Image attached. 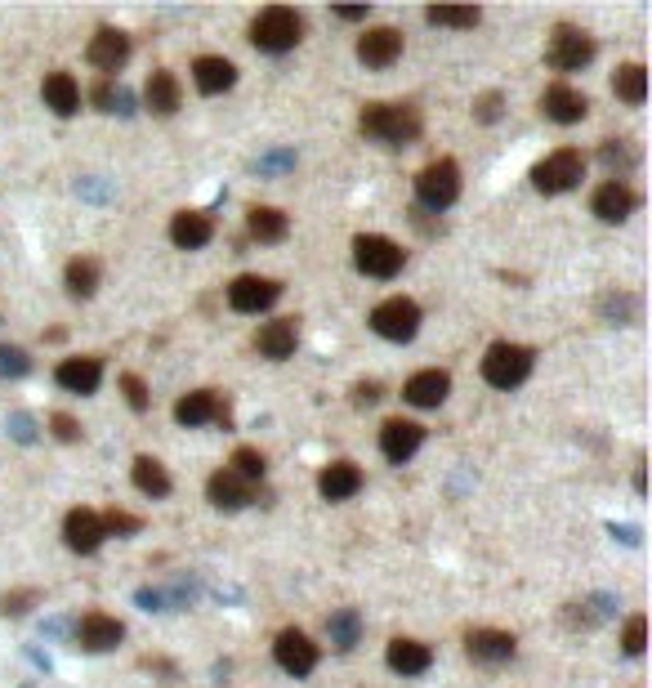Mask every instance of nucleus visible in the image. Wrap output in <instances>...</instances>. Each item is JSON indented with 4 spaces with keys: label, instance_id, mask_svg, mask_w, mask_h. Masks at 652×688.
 <instances>
[{
    "label": "nucleus",
    "instance_id": "f257e3e1",
    "mask_svg": "<svg viewBox=\"0 0 652 688\" xmlns=\"http://www.w3.org/2000/svg\"><path fill=\"white\" fill-rule=\"evenodd\" d=\"M362 135L367 139H380L389 143V148H402V143H411L420 135V112L407 108V103H367L358 117Z\"/></svg>",
    "mask_w": 652,
    "mask_h": 688
},
{
    "label": "nucleus",
    "instance_id": "f03ea898",
    "mask_svg": "<svg viewBox=\"0 0 652 688\" xmlns=\"http://www.w3.org/2000/svg\"><path fill=\"white\" fill-rule=\"evenodd\" d=\"M300 36H304V18L295 14V9H286V5H268L264 14L251 23V45L255 50H264V54L295 50Z\"/></svg>",
    "mask_w": 652,
    "mask_h": 688
},
{
    "label": "nucleus",
    "instance_id": "7ed1b4c3",
    "mask_svg": "<svg viewBox=\"0 0 652 688\" xmlns=\"http://www.w3.org/2000/svg\"><path fill=\"white\" fill-rule=\"evenodd\" d=\"M532 362H536V353L527 349V344L496 340L492 349H487V358H483V380L492 389H514V385H523V380L532 376Z\"/></svg>",
    "mask_w": 652,
    "mask_h": 688
},
{
    "label": "nucleus",
    "instance_id": "20e7f679",
    "mask_svg": "<svg viewBox=\"0 0 652 688\" xmlns=\"http://www.w3.org/2000/svg\"><path fill=\"white\" fill-rule=\"evenodd\" d=\"M581 179H586V157H581L577 148H559L550 152L545 161H536L532 166V188L545 197H559L568 193V188H577Z\"/></svg>",
    "mask_w": 652,
    "mask_h": 688
},
{
    "label": "nucleus",
    "instance_id": "39448f33",
    "mask_svg": "<svg viewBox=\"0 0 652 688\" xmlns=\"http://www.w3.org/2000/svg\"><path fill=\"white\" fill-rule=\"evenodd\" d=\"M594 50H599V45H594L590 32H581V27H572V23H559L550 45H545V59H550L554 72H581L594 63Z\"/></svg>",
    "mask_w": 652,
    "mask_h": 688
},
{
    "label": "nucleus",
    "instance_id": "423d86ee",
    "mask_svg": "<svg viewBox=\"0 0 652 688\" xmlns=\"http://www.w3.org/2000/svg\"><path fill=\"white\" fill-rule=\"evenodd\" d=\"M353 264L367 277H398L402 264H407V251L380 233H358L353 237Z\"/></svg>",
    "mask_w": 652,
    "mask_h": 688
},
{
    "label": "nucleus",
    "instance_id": "0eeeda50",
    "mask_svg": "<svg viewBox=\"0 0 652 688\" xmlns=\"http://www.w3.org/2000/svg\"><path fill=\"white\" fill-rule=\"evenodd\" d=\"M416 197H420V206H429V210H447L460 197V166L452 157L429 161L416 175Z\"/></svg>",
    "mask_w": 652,
    "mask_h": 688
},
{
    "label": "nucleus",
    "instance_id": "6e6552de",
    "mask_svg": "<svg viewBox=\"0 0 652 688\" xmlns=\"http://www.w3.org/2000/svg\"><path fill=\"white\" fill-rule=\"evenodd\" d=\"M371 331H376V336H385V340H393V344L416 340V331H420V304L407 300V295H393V300L376 304V309H371Z\"/></svg>",
    "mask_w": 652,
    "mask_h": 688
},
{
    "label": "nucleus",
    "instance_id": "1a4fd4ad",
    "mask_svg": "<svg viewBox=\"0 0 652 688\" xmlns=\"http://www.w3.org/2000/svg\"><path fill=\"white\" fill-rule=\"evenodd\" d=\"M273 657L277 666H282L286 675H295V680H304V675H313V666H318V644H313L304 630H282L273 644Z\"/></svg>",
    "mask_w": 652,
    "mask_h": 688
},
{
    "label": "nucleus",
    "instance_id": "9d476101",
    "mask_svg": "<svg viewBox=\"0 0 652 688\" xmlns=\"http://www.w3.org/2000/svg\"><path fill=\"white\" fill-rule=\"evenodd\" d=\"M85 59H90L94 68L112 81V76L126 68V59H130V36L121 32V27H99V32H94V41H90V50H85Z\"/></svg>",
    "mask_w": 652,
    "mask_h": 688
},
{
    "label": "nucleus",
    "instance_id": "9b49d317",
    "mask_svg": "<svg viewBox=\"0 0 652 688\" xmlns=\"http://www.w3.org/2000/svg\"><path fill=\"white\" fill-rule=\"evenodd\" d=\"M72 639H76V648H85V653H108V648H117L121 639H126V626L108 613H85L76 621Z\"/></svg>",
    "mask_w": 652,
    "mask_h": 688
},
{
    "label": "nucleus",
    "instance_id": "f8f14e48",
    "mask_svg": "<svg viewBox=\"0 0 652 688\" xmlns=\"http://www.w3.org/2000/svg\"><path fill=\"white\" fill-rule=\"evenodd\" d=\"M277 295H282V282L260 277V273H246L228 286V304H233L237 313H264L268 304H277Z\"/></svg>",
    "mask_w": 652,
    "mask_h": 688
},
{
    "label": "nucleus",
    "instance_id": "ddd939ff",
    "mask_svg": "<svg viewBox=\"0 0 652 688\" xmlns=\"http://www.w3.org/2000/svg\"><path fill=\"white\" fill-rule=\"evenodd\" d=\"M420 443H425V425H416V420H385V429H380V452H385L389 465H402L411 461V456L420 452Z\"/></svg>",
    "mask_w": 652,
    "mask_h": 688
},
{
    "label": "nucleus",
    "instance_id": "4468645a",
    "mask_svg": "<svg viewBox=\"0 0 652 688\" xmlns=\"http://www.w3.org/2000/svg\"><path fill=\"white\" fill-rule=\"evenodd\" d=\"M175 420L184 429L215 425V420H224V425H228V407H224V398H219L215 389H197V394H184L175 403Z\"/></svg>",
    "mask_w": 652,
    "mask_h": 688
},
{
    "label": "nucleus",
    "instance_id": "2eb2a0df",
    "mask_svg": "<svg viewBox=\"0 0 652 688\" xmlns=\"http://www.w3.org/2000/svg\"><path fill=\"white\" fill-rule=\"evenodd\" d=\"M358 59L367 68H393L402 59V32L398 27H371L358 36Z\"/></svg>",
    "mask_w": 652,
    "mask_h": 688
},
{
    "label": "nucleus",
    "instance_id": "dca6fc26",
    "mask_svg": "<svg viewBox=\"0 0 652 688\" xmlns=\"http://www.w3.org/2000/svg\"><path fill=\"white\" fill-rule=\"evenodd\" d=\"M541 112L550 121H559V126H577V121H586L590 99L581 90H572V85H550L541 94Z\"/></svg>",
    "mask_w": 652,
    "mask_h": 688
},
{
    "label": "nucleus",
    "instance_id": "f3484780",
    "mask_svg": "<svg viewBox=\"0 0 652 688\" xmlns=\"http://www.w3.org/2000/svg\"><path fill=\"white\" fill-rule=\"evenodd\" d=\"M465 653L474 657V662H510L514 653H519V639L510 635V630H469L465 635Z\"/></svg>",
    "mask_w": 652,
    "mask_h": 688
},
{
    "label": "nucleus",
    "instance_id": "a211bd4d",
    "mask_svg": "<svg viewBox=\"0 0 652 688\" xmlns=\"http://www.w3.org/2000/svg\"><path fill=\"white\" fill-rule=\"evenodd\" d=\"M447 394H452V376H447V371H438V367L416 371V376L402 385V398H407L411 407H443Z\"/></svg>",
    "mask_w": 652,
    "mask_h": 688
},
{
    "label": "nucleus",
    "instance_id": "6ab92c4d",
    "mask_svg": "<svg viewBox=\"0 0 652 688\" xmlns=\"http://www.w3.org/2000/svg\"><path fill=\"white\" fill-rule=\"evenodd\" d=\"M63 541L67 550L76 554H94L103 546V523H99V510H72L63 519Z\"/></svg>",
    "mask_w": 652,
    "mask_h": 688
},
{
    "label": "nucleus",
    "instance_id": "aec40b11",
    "mask_svg": "<svg viewBox=\"0 0 652 688\" xmlns=\"http://www.w3.org/2000/svg\"><path fill=\"white\" fill-rule=\"evenodd\" d=\"M635 206H639L635 188L621 184V179H608V184L594 193V215H599L603 224H621V219H630L635 215Z\"/></svg>",
    "mask_w": 652,
    "mask_h": 688
},
{
    "label": "nucleus",
    "instance_id": "412c9836",
    "mask_svg": "<svg viewBox=\"0 0 652 688\" xmlns=\"http://www.w3.org/2000/svg\"><path fill=\"white\" fill-rule=\"evenodd\" d=\"M385 662H389V671H398V675H425L429 666H434V648L420 644V639L398 635V639H389Z\"/></svg>",
    "mask_w": 652,
    "mask_h": 688
},
{
    "label": "nucleus",
    "instance_id": "4be33fe9",
    "mask_svg": "<svg viewBox=\"0 0 652 688\" xmlns=\"http://www.w3.org/2000/svg\"><path fill=\"white\" fill-rule=\"evenodd\" d=\"M41 99L54 117H76L81 112V85H76L72 72H50L41 85Z\"/></svg>",
    "mask_w": 652,
    "mask_h": 688
},
{
    "label": "nucleus",
    "instance_id": "5701e85b",
    "mask_svg": "<svg viewBox=\"0 0 652 688\" xmlns=\"http://www.w3.org/2000/svg\"><path fill=\"white\" fill-rule=\"evenodd\" d=\"M318 492L322 501H349V496L362 492V470L353 461H331L318 474Z\"/></svg>",
    "mask_w": 652,
    "mask_h": 688
},
{
    "label": "nucleus",
    "instance_id": "b1692460",
    "mask_svg": "<svg viewBox=\"0 0 652 688\" xmlns=\"http://www.w3.org/2000/svg\"><path fill=\"white\" fill-rule=\"evenodd\" d=\"M206 496H210V505H215V510H242V505L255 501L251 483H242L233 470H215V474H210V479H206Z\"/></svg>",
    "mask_w": 652,
    "mask_h": 688
},
{
    "label": "nucleus",
    "instance_id": "393cba45",
    "mask_svg": "<svg viewBox=\"0 0 652 688\" xmlns=\"http://www.w3.org/2000/svg\"><path fill=\"white\" fill-rule=\"evenodd\" d=\"M210 237H215V224H210V215H201V210H179V215L170 219V242H175L179 251H201Z\"/></svg>",
    "mask_w": 652,
    "mask_h": 688
},
{
    "label": "nucleus",
    "instance_id": "a878e982",
    "mask_svg": "<svg viewBox=\"0 0 652 688\" xmlns=\"http://www.w3.org/2000/svg\"><path fill=\"white\" fill-rule=\"evenodd\" d=\"M54 380H59L67 394H94L103 380V362L99 358H63Z\"/></svg>",
    "mask_w": 652,
    "mask_h": 688
},
{
    "label": "nucleus",
    "instance_id": "bb28decb",
    "mask_svg": "<svg viewBox=\"0 0 652 688\" xmlns=\"http://www.w3.org/2000/svg\"><path fill=\"white\" fill-rule=\"evenodd\" d=\"M295 344H300V327H295V318H277V322H264L260 336H255V349L264 353V358L282 362L295 353Z\"/></svg>",
    "mask_w": 652,
    "mask_h": 688
},
{
    "label": "nucleus",
    "instance_id": "cd10ccee",
    "mask_svg": "<svg viewBox=\"0 0 652 688\" xmlns=\"http://www.w3.org/2000/svg\"><path fill=\"white\" fill-rule=\"evenodd\" d=\"M143 103H148V112H157V117H175L179 103H184V90H179L175 72H152L148 85H143Z\"/></svg>",
    "mask_w": 652,
    "mask_h": 688
},
{
    "label": "nucleus",
    "instance_id": "c85d7f7f",
    "mask_svg": "<svg viewBox=\"0 0 652 688\" xmlns=\"http://www.w3.org/2000/svg\"><path fill=\"white\" fill-rule=\"evenodd\" d=\"M193 81L201 94H224L237 85V68L228 59H219V54H201L193 63Z\"/></svg>",
    "mask_w": 652,
    "mask_h": 688
},
{
    "label": "nucleus",
    "instance_id": "c756f323",
    "mask_svg": "<svg viewBox=\"0 0 652 688\" xmlns=\"http://www.w3.org/2000/svg\"><path fill=\"white\" fill-rule=\"evenodd\" d=\"M246 233H251L255 242H282V237L291 233V219L277 206H251L246 210Z\"/></svg>",
    "mask_w": 652,
    "mask_h": 688
},
{
    "label": "nucleus",
    "instance_id": "7c9ffc66",
    "mask_svg": "<svg viewBox=\"0 0 652 688\" xmlns=\"http://www.w3.org/2000/svg\"><path fill=\"white\" fill-rule=\"evenodd\" d=\"M612 94H617L621 103H630V108H639V103L648 99V72H644V63H626V68L612 72Z\"/></svg>",
    "mask_w": 652,
    "mask_h": 688
},
{
    "label": "nucleus",
    "instance_id": "2f4dec72",
    "mask_svg": "<svg viewBox=\"0 0 652 688\" xmlns=\"http://www.w3.org/2000/svg\"><path fill=\"white\" fill-rule=\"evenodd\" d=\"M134 487H139L143 496H152V501H161V496H170V474L161 461H152V456H139L134 461Z\"/></svg>",
    "mask_w": 652,
    "mask_h": 688
},
{
    "label": "nucleus",
    "instance_id": "473e14b6",
    "mask_svg": "<svg viewBox=\"0 0 652 688\" xmlns=\"http://www.w3.org/2000/svg\"><path fill=\"white\" fill-rule=\"evenodd\" d=\"M99 277H103V269L94 260H72L63 269V286L72 300H90V295L99 291Z\"/></svg>",
    "mask_w": 652,
    "mask_h": 688
},
{
    "label": "nucleus",
    "instance_id": "72a5a7b5",
    "mask_svg": "<svg viewBox=\"0 0 652 688\" xmlns=\"http://www.w3.org/2000/svg\"><path fill=\"white\" fill-rule=\"evenodd\" d=\"M326 630H331V644L340 648V653H353L362 639V617L358 608H340V613L326 617Z\"/></svg>",
    "mask_w": 652,
    "mask_h": 688
},
{
    "label": "nucleus",
    "instance_id": "f704fd0d",
    "mask_svg": "<svg viewBox=\"0 0 652 688\" xmlns=\"http://www.w3.org/2000/svg\"><path fill=\"white\" fill-rule=\"evenodd\" d=\"M425 18L434 27H478V18H483V9H456V5H429Z\"/></svg>",
    "mask_w": 652,
    "mask_h": 688
},
{
    "label": "nucleus",
    "instance_id": "c9c22d12",
    "mask_svg": "<svg viewBox=\"0 0 652 688\" xmlns=\"http://www.w3.org/2000/svg\"><path fill=\"white\" fill-rule=\"evenodd\" d=\"M228 470H233L242 483H260L264 470H268V461H264V452H255V447H237V452H233V465H228Z\"/></svg>",
    "mask_w": 652,
    "mask_h": 688
},
{
    "label": "nucleus",
    "instance_id": "e433bc0d",
    "mask_svg": "<svg viewBox=\"0 0 652 688\" xmlns=\"http://www.w3.org/2000/svg\"><path fill=\"white\" fill-rule=\"evenodd\" d=\"M36 604H41V590L36 586L5 590V595H0V617H23V613H32Z\"/></svg>",
    "mask_w": 652,
    "mask_h": 688
},
{
    "label": "nucleus",
    "instance_id": "4c0bfd02",
    "mask_svg": "<svg viewBox=\"0 0 652 688\" xmlns=\"http://www.w3.org/2000/svg\"><path fill=\"white\" fill-rule=\"evenodd\" d=\"M99 523H103V537H134V532L143 528L139 514H126V510H108V514H99Z\"/></svg>",
    "mask_w": 652,
    "mask_h": 688
},
{
    "label": "nucleus",
    "instance_id": "58836bf2",
    "mask_svg": "<svg viewBox=\"0 0 652 688\" xmlns=\"http://www.w3.org/2000/svg\"><path fill=\"white\" fill-rule=\"evenodd\" d=\"M94 103H99V112H130V94L121 85H112L108 76L94 85Z\"/></svg>",
    "mask_w": 652,
    "mask_h": 688
},
{
    "label": "nucleus",
    "instance_id": "ea45409f",
    "mask_svg": "<svg viewBox=\"0 0 652 688\" xmlns=\"http://www.w3.org/2000/svg\"><path fill=\"white\" fill-rule=\"evenodd\" d=\"M32 371V358H27V349H18V344H0V376L5 380H18Z\"/></svg>",
    "mask_w": 652,
    "mask_h": 688
},
{
    "label": "nucleus",
    "instance_id": "a19ab883",
    "mask_svg": "<svg viewBox=\"0 0 652 688\" xmlns=\"http://www.w3.org/2000/svg\"><path fill=\"white\" fill-rule=\"evenodd\" d=\"M599 157H603V166L617 170V175H621L626 166H635V148H626V139H608V143L599 148Z\"/></svg>",
    "mask_w": 652,
    "mask_h": 688
},
{
    "label": "nucleus",
    "instance_id": "79ce46f5",
    "mask_svg": "<svg viewBox=\"0 0 652 688\" xmlns=\"http://www.w3.org/2000/svg\"><path fill=\"white\" fill-rule=\"evenodd\" d=\"M121 389H126V403L134 407V412H148L152 407V394H148V385H143V376L126 371V376H121Z\"/></svg>",
    "mask_w": 652,
    "mask_h": 688
},
{
    "label": "nucleus",
    "instance_id": "37998d69",
    "mask_svg": "<svg viewBox=\"0 0 652 688\" xmlns=\"http://www.w3.org/2000/svg\"><path fill=\"white\" fill-rule=\"evenodd\" d=\"M648 644V617H630L626 621V635H621V648H626L630 657H639Z\"/></svg>",
    "mask_w": 652,
    "mask_h": 688
},
{
    "label": "nucleus",
    "instance_id": "c03bdc74",
    "mask_svg": "<svg viewBox=\"0 0 652 688\" xmlns=\"http://www.w3.org/2000/svg\"><path fill=\"white\" fill-rule=\"evenodd\" d=\"M501 94H496V90H487V94H478V99H474V121H483V126H492V121L496 117H501Z\"/></svg>",
    "mask_w": 652,
    "mask_h": 688
},
{
    "label": "nucleus",
    "instance_id": "a18cd8bd",
    "mask_svg": "<svg viewBox=\"0 0 652 688\" xmlns=\"http://www.w3.org/2000/svg\"><path fill=\"white\" fill-rule=\"evenodd\" d=\"M380 398H385L380 380H358V385H353V407H376Z\"/></svg>",
    "mask_w": 652,
    "mask_h": 688
},
{
    "label": "nucleus",
    "instance_id": "49530a36",
    "mask_svg": "<svg viewBox=\"0 0 652 688\" xmlns=\"http://www.w3.org/2000/svg\"><path fill=\"white\" fill-rule=\"evenodd\" d=\"M50 434L59 438V443H76V438H81V425H76L67 412H54L50 416Z\"/></svg>",
    "mask_w": 652,
    "mask_h": 688
},
{
    "label": "nucleus",
    "instance_id": "de8ad7c7",
    "mask_svg": "<svg viewBox=\"0 0 652 688\" xmlns=\"http://www.w3.org/2000/svg\"><path fill=\"white\" fill-rule=\"evenodd\" d=\"M335 18H344V23H362V18H367V5H340L335 9Z\"/></svg>",
    "mask_w": 652,
    "mask_h": 688
},
{
    "label": "nucleus",
    "instance_id": "09e8293b",
    "mask_svg": "<svg viewBox=\"0 0 652 688\" xmlns=\"http://www.w3.org/2000/svg\"><path fill=\"white\" fill-rule=\"evenodd\" d=\"M14 438H23V443L32 438V429H27V416H14Z\"/></svg>",
    "mask_w": 652,
    "mask_h": 688
}]
</instances>
